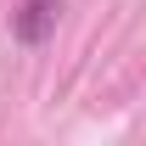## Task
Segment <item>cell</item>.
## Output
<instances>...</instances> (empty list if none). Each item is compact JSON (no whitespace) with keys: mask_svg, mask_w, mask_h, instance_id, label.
Here are the masks:
<instances>
[{"mask_svg":"<svg viewBox=\"0 0 146 146\" xmlns=\"http://www.w3.org/2000/svg\"><path fill=\"white\" fill-rule=\"evenodd\" d=\"M56 17H62V0H23L17 17H11V34L23 45H45L56 34Z\"/></svg>","mask_w":146,"mask_h":146,"instance_id":"6da1fadb","label":"cell"}]
</instances>
